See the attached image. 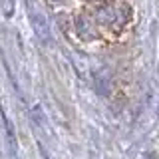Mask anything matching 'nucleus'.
I'll use <instances>...</instances> for the list:
<instances>
[{
	"instance_id": "7ed1b4c3",
	"label": "nucleus",
	"mask_w": 159,
	"mask_h": 159,
	"mask_svg": "<svg viewBox=\"0 0 159 159\" xmlns=\"http://www.w3.org/2000/svg\"><path fill=\"white\" fill-rule=\"evenodd\" d=\"M38 149H40V153H42V157H44V159H50L48 151H46V149H44V145H42V143H38Z\"/></svg>"
},
{
	"instance_id": "f03ea898",
	"label": "nucleus",
	"mask_w": 159,
	"mask_h": 159,
	"mask_svg": "<svg viewBox=\"0 0 159 159\" xmlns=\"http://www.w3.org/2000/svg\"><path fill=\"white\" fill-rule=\"evenodd\" d=\"M30 22H32V26H34V30H36V34L40 36V40L48 42L50 40V28H48V22L44 20L42 14L30 8Z\"/></svg>"
},
{
	"instance_id": "f257e3e1",
	"label": "nucleus",
	"mask_w": 159,
	"mask_h": 159,
	"mask_svg": "<svg viewBox=\"0 0 159 159\" xmlns=\"http://www.w3.org/2000/svg\"><path fill=\"white\" fill-rule=\"evenodd\" d=\"M0 117H2V125H4V131H6V137H8V147H10V153L16 155L18 153V139H16V127H14L12 119L8 117L6 109H4L2 102H0Z\"/></svg>"
},
{
	"instance_id": "20e7f679",
	"label": "nucleus",
	"mask_w": 159,
	"mask_h": 159,
	"mask_svg": "<svg viewBox=\"0 0 159 159\" xmlns=\"http://www.w3.org/2000/svg\"><path fill=\"white\" fill-rule=\"evenodd\" d=\"M145 159H159V157H157V153H155V151H149L147 155H145Z\"/></svg>"
}]
</instances>
